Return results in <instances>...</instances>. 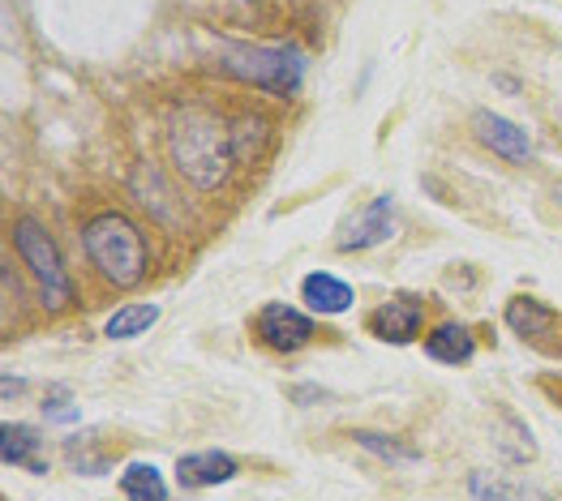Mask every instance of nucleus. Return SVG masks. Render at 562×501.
I'll use <instances>...</instances> for the list:
<instances>
[{
	"mask_svg": "<svg viewBox=\"0 0 562 501\" xmlns=\"http://www.w3.org/2000/svg\"><path fill=\"white\" fill-rule=\"evenodd\" d=\"M0 455H4V467H22L31 476H44L47 471V458H44V437L40 429L31 424H4L0 429Z\"/></svg>",
	"mask_w": 562,
	"mask_h": 501,
	"instance_id": "ddd939ff",
	"label": "nucleus"
},
{
	"mask_svg": "<svg viewBox=\"0 0 562 501\" xmlns=\"http://www.w3.org/2000/svg\"><path fill=\"white\" fill-rule=\"evenodd\" d=\"M361 451H370L378 455L382 463H422V451L413 446V442H404V437H395V433H382V429H357V433H348Z\"/></svg>",
	"mask_w": 562,
	"mask_h": 501,
	"instance_id": "2eb2a0df",
	"label": "nucleus"
},
{
	"mask_svg": "<svg viewBox=\"0 0 562 501\" xmlns=\"http://www.w3.org/2000/svg\"><path fill=\"white\" fill-rule=\"evenodd\" d=\"M554 197H559V206H562V181L554 184Z\"/></svg>",
	"mask_w": 562,
	"mask_h": 501,
	"instance_id": "4be33fe9",
	"label": "nucleus"
},
{
	"mask_svg": "<svg viewBox=\"0 0 562 501\" xmlns=\"http://www.w3.org/2000/svg\"><path fill=\"white\" fill-rule=\"evenodd\" d=\"M469 125H472V137H476L490 155H498L503 163L528 168V163L537 159L532 141H528V134L519 129L516 121H507V116H498V112H490V107H476L469 116Z\"/></svg>",
	"mask_w": 562,
	"mask_h": 501,
	"instance_id": "1a4fd4ad",
	"label": "nucleus"
},
{
	"mask_svg": "<svg viewBox=\"0 0 562 501\" xmlns=\"http://www.w3.org/2000/svg\"><path fill=\"white\" fill-rule=\"evenodd\" d=\"M267 129H271V121H267V116H258V112H240V116H236L233 121L236 163L258 159V150H262V141H267Z\"/></svg>",
	"mask_w": 562,
	"mask_h": 501,
	"instance_id": "f3484780",
	"label": "nucleus"
},
{
	"mask_svg": "<svg viewBox=\"0 0 562 501\" xmlns=\"http://www.w3.org/2000/svg\"><path fill=\"white\" fill-rule=\"evenodd\" d=\"M9 244H13V253L22 258V266L35 278L40 305H44L47 314H69V309L78 305V287H74V278H69V266H65V258H60L52 231H47L35 215H18V219L9 224Z\"/></svg>",
	"mask_w": 562,
	"mask_h": 501,
	"instance_id": "7ed1b4c3",
	"label": "nucleus"
},
{
	"mask_svg": "<svg viewBox=\"0 0 562 501\" xmlns=\"http://www.w3.org/2000/svg\"><path fill=\"white\" fill-rule=\"evenodd\" d=\"M352 300H357V292H352V283H344L339 274L310 271L305 278H301V305H305L310 314L339 318V314H348V309H352Z\"/></svg>",
	"mask_w": 562,
	"mask_h": 501,
	"instance_id": "9d476101",
	"label": "nucleus"
},
{
	"mask_svg": "<svg viewBox=\"0 0 562 501\" xmlns=\"http://www.w3.org/2000/svg\"><path fill=\"white\" fill-rule=\"evenodd\" d=\"M220 69L276 99H296L305 82V52L296 44H228L220 56Z\"/></svg>",
	"mask_w": 562,
	"mask_h": 501,
	"instance_id": "20e7f679",
	"label": "nucleus"
},
{
	"mask_svg": "<svg viewBox=\"0 0 562 501\" xmlns=\"http://www.w3.org/2000/svg\"><path fill=\"white\" fill-rule=\"evenodd\" d=\"M366 330L374 334L378 343H391V348H408V343L425 339L422 296L400 292V296H391V300L374 305V309H370V318H366Z\"/></svg>",
	"mask_w": 562,
	"mask_h": 501,
	"instance_id": "6e6552de",
	"label": "nucleus"
},
{
	"mask_svg": "<svg viewBox=\"0 0 562 501\" xmlns=\"http://www.w3.org/2000/svg\"><path fill=\"white\" fill-rule=\"evenodd\" d=\"M422 348L429 361L451 365V368L469 365L472 356H476V339H472L469 326H460V321H438L434 330H425Z\"/></svg>",
	"mask_w": 562,
	"mask_h": 501,
	"instance_id": "f8f14e48",
	"label": "nucleus"
},
{
	"mask_svg": "<svg viewBox=\"0 0 562 501\" xmlns=\"http://www.w3.org/2000/svg\"><path fill=\"white\" fill-rule=\"evenodd\" d=\"M400 231V215H395V197L378 193L370 206H361L352 219H344V228L335 236V253H366L386 244Z\"/></svg>",
	"mask_w": 562,
	"mask_h": 501,
	"instance_id": "0eeeda50",
	"label": "nucleus"
},
{
	"mask_svg": "<svg viewBox=\"0 0 562 501\" xmlns=\"http://www.w3.org/2000/svg\"><path fill=\"white\" fill-rule=\"evenodd\" d=\"M503 321H507V330L516 334L524 348H532L537 356L562 361V314L559 309H550V305L537 300V296H512L507 309H503Z\"/></svg>",
	"mask_w": 562,
	"mask_h": 501,
	"instance_id": "39448f33",
	"label": "nucleus"
},
{
	"mask_svg": "<svg viewBox=\"0 0 562 501\" xmlns=\"http://www.w3.org/2000/svg\"><path fill=\"white\" fill-rule=\"evenodd\" d=\"M168 155L177 172L193 189L215 193L233 177L236 146H233V121L211 112L206 103H181L168 116Z\"/></svg>",
	"mask_w": 562,
	"mask_h": 501,
	"instance_id": "f257e3e1",
	"label": "nucleus"
},
{
	"mask_svg": "<svg viewBox=\"0 0 562 501\" xmlns=\"http://www.w3.org/2000/svg\"><path fill=\"white\" fill-rule=\"evenodd\" d=\"M288 399L296 403V408H318V403H330V395L323 386H310V382H296L292 390H288Z\"/></svg>",
	"mask_w": 562,
	"mask_h": 501,
	"instance_id": "aec40b11",
	"label": "nucleus"
},
{
	"mask_svg": "<svg viewBox=\"0 0 562 501\" xmlns=\"http://www.w3.org/2000/svg\"><path fill=\"white\" fill-rule=\"evenodd\" d=\"M155 321H159V305H150V300H130V305H121V309L108 318L103 334H108L112 343H125V339L146 334Z\"/></svg>",
	"mask_w": 562,
	"mask_h": 501,
	"instance_id": "4468645a",
	"label": "nucleus"
},
{
	"mask_svg": "<svg viewBox=\"0 0 562 501\" xmlns=\"http://www.w3.org/2000/svg\"><path fill=\"white\" fill-rule=\"evenodd\" d=\"M82 411L69 403V386H60V390H52L44 403V420H52V424H74Z\"/></svg>",
	"mask_w": 562,
	"mask_h": 501,
	"instance_id": "6ab92c4d",
	"label": "nucleus"
},
{
	"mask_svg": "<svg viewBox=\"0 0 562 501\" xmlns=\"http://www.w3.org/2000/svg\"><path fill=\"white\" fill-rule=\"evenodd\" d=\"M18 390H26V382H18L13 373H4V403H13V399H18Z\"/></svg>",
	"mask_w": 562,
	"mask_h": 501,
	"instance_id": "412c9836",
	"label": "nucleus"
},
{
	"mask_svg": "<svg viewBox=\"0 0 562 501\" xmlns=\"http://www.w3.org/2000/svg\"><path fill=\"white\" fill-rule=\"evenodd\" d=\"M82 253L112 292H134L150 274V240L125 210H99L82 224Z\"/></svg>",
	"mask_w": 562,
	"mask_h": 501,
	"instance_id": "f03ea898",
	"label": "nucleus"
},
{
	"mask_svg": "<svg viewBox=\"0 0 562 501\" xmlns=\"http://www.w3.org/2000/svg\"><path fill=\"white\" fill-rule=\"evenodd\" d=\"M121 493L134 501H164L168 498V485H164L159 467H150V463H125V471H121Z\"/></svg>",
	"mask_w": 562,
	"mask_h": 501,
	"instance_id": "dca6fc26",
	"label": "nucleus"
},
{
	"mask_svg": "<svg viewBox=\"0 0 562 501\" xmlns=\"http://www.w3.org/2000/svg\"><path fill=\"white\" fill-rule=\"evenodd\" d=\"M254 339H258V348H267L276 356H292L318 339V321L310 318V309L271 300V305H262V314L254 321Z\"/></svg>",
	"mask_w": 562,
	"mask_h": 501,
	"instance_id": "423d86ee",
	"label": "nucleus"
},
{
	"mask_svg": "<svg viewBox=\"0 0 562 501\" xmlns=\"http://www.w3.org/2000/svg\"><path fill=\"white\" fill-rule=\"evenodd\" d=\"M240 463L224 451H198V455L177 458V485L181 489H211V485H228Z\"/></svg>",
	"mask_w": 562,
	"mask_h": 501,
	"instance_id": "9b49d317",
	"label": "nucleus"
},
{
	"mask_svg": "<svg viewBox=\"0 0 562 501\" xmlns=\"http://www.w3.org/2000/svg\"><path fill=\"white\" fill-rule=\"evenodd\" d=\"M472 498H537V489H519V485H507V480H490V471H476L469 480Z\"/></svg>",
	"mask_w": 562,
	"mask_h": 501,
	"instance_id": "a211bd4d",
	"label": "nucleus"
}]
</instances>
